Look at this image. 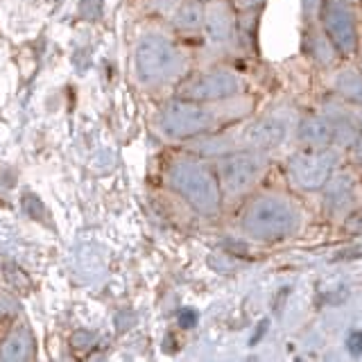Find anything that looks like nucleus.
I'll return each mask as SVG.
<instances>
[{"mask_svg":"<svg viewBox=\"0 0 362 362\" xmlns=\"http://www.w3.org/2000/svg\"><path fill=\"white\" fill-rule=\"evenodd\" d=\"M335 156L326 150H303L290 158V177L305 190L322 188L333 173Z\"/></svg>","mask_w":362,"mask_h":362,"instance_id":"obj_4","label":"nucleus"},{"mask_svg":"<svg viewBox=\"0 0 362 362\" xmlns=\"http://www.w3.org/2000/svg\"><path fill=\"white\" fill-rule=\"evenodd\" d=\"M346 344L351 346L358 354V351H362V331H358V333H351L349 335V339H346Z\"/></svg>","mask_w":362,"mask_h":362,"instance_id":"obj_13","label":"nucleus"},{"mask_svg":"<svg viewBox=\"0 0 362 362\" xmlns=\"http://www.w3.org/2000/svg\"><path fill=\"white\" fill-rule=\"evenodd\" d=\"M326 30L331 41L342 52H354L358 45V34L354 25V16L344 7H331L326 14Z\"/></svg>","mask_w":362,"mask_h":362,"instance_id":"obj_8","label":"nucleus"},{"mask_svg":"<svg viewBox=\"0 0 362 362\" xmlns=\"http://www.w3.org/2000/svg\"><path fill=\"white\" fill-rule=\"evenodd\" d=\"M301 3H303L305 14H315L317 7H320V0H301Z\"/></svg>","mask_w":362,"mask_h":362,"instance_id":"obj_14","label":"nucleus"},{"mask_svg":"<svg viewBox=\"0 0 362 362\" xmlns=\"http://www.w3.org/2000/svg\"><path fill=\"white\" fill-rule=\"evenodd\" d=\"M181 66L175 45L161 37H145L136 48V68L145 82H161L173 77Z\"/></svg>","mask_w":362,"mask_h":362,"instance_id":"obj_3","label":"nucleus"},{"mask_svg":"<svg viewBox=\"0 0 362 362\" xmlns=\"http://www.w3.org/2000/svg\"><path fill=\"white\" fill-rule=\"evenodd\" d=\"M263 173V161L256 154H233L229 158H224L220 163V177H222V188L229 195H238V192L249 190L256 179Z\"/></svg>","mask_w":362,"mask_h":362,"instance_id":"obj_5","label":"nucleus"},{"mask_svg":"<svg viewBox=\"0 0 362 362\" xmlns=\"http://www.w3.org/2000/svg\"><path fill=\"white\" fill-rule=\"evenodd\" d=\"M192 322H195V315L192 313H188V317H186V313L181 315V324H192Z\"/></svg>","mask_w":362,"mask_h":362,"instance_id":"obj_16","label":"nucleus"},{"mask_svg":"<svg viewBox=\"0 0 362 362\" xmlns=\"http://www.w3.org/2000/svg\"><path fill=\"white\" fill-rule=\"evenodd\" d=\"M173 186L202 213H215L220 206V188L211 173L199 163L181 161L170 173Z\"/></svg>","mask_w":362,"mask_h":362,"instance_id":"obj_2","label":"nucleus"},{"mask_svg":"<svg viewBox=\"0 0 362 362\" xmlns=\"http://www.w3.org/2000/svg\"><path fill=\"white\" fill-rule=\"evenodd\" d=\"M204 30L211 43L222 45L233 34V14L224 3H211L204 11Z\"/></svg>","mask_w":362,"mask_h":362,"instance_id":"obj_9","label":"nucleus"},{"mask_svg":"<svg viewBox=\"0 0 362 362\" xmlns=\"http://www.w3.org/2000/svg\"><path fill=\"white\" fill-rule=\"evenodd\" d=\"M163 129L170 136H192L211 124V113L190 102H175L163 111Z\"/></svg>","mask_w":362,"mask_h":362,"instance_id":"obj_6","label":"nucleus"},{"mask_svg":"<svg viewBox=\"0 0 362 362\" xmlns=\"http://www.w3.org/2000/svg\"><path fill=\"white\" fill-rule=\"evenodd\" d=\"M204 11H206V7H202L199 3H184L177 11L175 23L184 30H195L204 25Z\"/></svg>","mask_w":362,"mask_h":362,"instance_id":"obj_12","label":"nucleus"},{"mask_svg":"<svg viewBox=\"0 0 362 362\" xmlns=\"http://www.w3.org/2000/svg\"><path fill=\"white\" fill-rule=\"evenodd\" d=\"M333 124H328L326 120H320V118H308L299 124V136L310 145H324L333 139Z\"/></svg>","mask_w":362,"mask_h":362,"instance_id":"obj_11","label":"nucleus"},{"mask_svg":"<svg viewBox=\"0 0 362 362\" xmlns=\"http://www.w3.org/2000/svg\"><path fill=\"white\" fill-rule=\"evenodd\" d=\"M258 3H260V0H238V5H240V7H254Z\"/></svg>","mask_w":362,"mask_h":362,"instance_id":"obj_15","label":"nucleus"},{"mask_svg":"<svg viewBox=\"0 0 362 362\" xmlns=\"http://www.w3.org/2000/svg\"><path fill=\"white\" fill-rule=\"evenodd\" d=\"M240 90V79L229 71H213L192 77L184 86V93L195 100H215V98H229Z\"/></svg>","mask_w":362,"mask_h":362,"instance_id":"obj_7","label":"nucleus"},{"mask_svg":"<svg viewBox=\"0 0 362 362\" xmlns=\"http://www.w3.org/2000/svg\"><path fill=\"white\" fill-rule=\"evenodd\" d=\"M297 211L286 199L260 197L249 204L243 215V229L247 235L260 240H281L297 229Z\"/></svg>","mask_w":362,"mask_h":362,"instance_id":"obj_1","label":"nucleus"},{"mask_svg":"<svg viewBox=\"0 0 362 362\" xmlns=\"http://www.w3.org/2000/svg\"><path fill=\"white\" fill-rule=\"evenodd\" d=\"M286 134H288V122L283 118L269 116V118H263L260 122H256L254 127H249L247 141L254 147H272L286 139Z\"/></svg>","mask_w":362,"mask_h":362,"instance_id":"obj_10","label":"nucleus"}]
</instances>
